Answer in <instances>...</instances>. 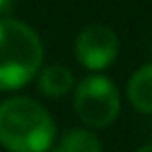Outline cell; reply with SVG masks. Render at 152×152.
<instances>
[{"mask_svg":"<svg viewBox=\"0 0 152 152\" xmlns=\"http://www.w3.org/2000/svg\"><path fill=\"white\" fill-rule=\"evenodd\" d=\"M56 139L52 114L29 96L0 103V145L9 152H49Z\"/></svg>","mask_w":152,"mask_h":152,"instance_id":"cell-1","label":"cell"},{"mask_svg":"<svg viewBox=\"0 0 152 152\" xmlns=\"http://www.w3.org/2000/svg\"><path fill=\"white\" fill-rule=\"evenodd\" d=\"M45 47L36 29L0 16V92H14L36 78Z\"/></svg>","mask_w":152,"mask_h":152,"instance_id":"cell-2","label":"cell"},{"mask_svg":"<svg viewBox=\"0 0 152 152\" xmlns=\"http://www.w3.org/2000/svg\"><path fill=\"white\" fill-rule=\"evenodd\" d=\"M74 112L85 128L103 130L119 119L121 94L103 74H90L74 85Z\"/></svg>","mask_w":152,"mask_h":152,"instance_id":"cell-3","label":"cell"},{"mask_svg":"<svg viewBox=\"0 0 152 152\" xmlns=\"http://www.w3.org/2000/svg\"><path fill=\"white\" fill-rule=\"evenodd\" d=\"M119 36L107 25L92 23L78 31L74 40V56L85 69L103 72L119 56Z\"/></svg>","mask_w":152,"mask_h":152,"instance_id":"cell-4","label":"cell"},{"mask_svg":"<svg viewBox=\"0 0 152 152\" xmlns=\"http://www.w3.org/2000/svg\"><path fill=\"white\" fill-rule=\"evenodd\" d=\"M36 85L40 90V94L47 96V99H63V96H67L74 90L76 81H74V74H72L69 67L54 63V65L38 69Z\"/></svg>","mask_w":152,"mask_h":152,"instance_id":"cell-5","label":"cell"},{"mask_svg":"<svg viewBox=\"0 0 152 152\" xmlns=\"http://www.w3.org/2000/svg\"><path fill=\"white\" fill-rule=\"evenodd\" d=\"M128 101L141 114H152V63L139 67L128 81Z\"/></svg>","mask_w":152,"mask_h":152,"instance_id":"cell-6","label":"cell"},{"mask_svg":"<svg viewBox=\"0 0 152 152\" xmlns=\"http://www.w3.org/2000/svg\"><path fill=\"white\" fill-rule=\"evenodd\" d=\"M54 152H103V145L92 128H72L63 134Z\"/></svg>","mask_w":152,"mask_h":152,"instance_id":"cell-7","label":"cell"},{"mask_svg":"<svg viewBox=\"0 0 152 152\" xmlns=\"http://www.w3.org/2000/svg\"><path fill=\"white\" fill-rule=\"evenodd\" d=\"M14 5H16V0H0V16L7 14V11H9Z\"/></svg>","mask_w":152,"mask_h":152,"instance_id":"cell-8","label":"cell"},{"mask_svg":"<svg viewBox=\"0 0 152 152\" xmlns=\"http://www.w3.org/2000/svg\"><path fill=\"white\" fill-rule=\"evenodd\" d=\"M137 152H152V143H148V145H141Z\"/></svg>","mask_w":152,"mask_h":152,"instance_id":"cell-9","label":"cell"}]
</instances>
